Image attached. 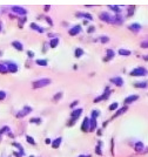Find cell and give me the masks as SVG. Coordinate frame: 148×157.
<instances>
[{
    "label": "cell",
    "instance_id": "cell-1",
    "mask_svg": "<svg viewBox=\"0 0 148 157\" xmlns=\"http://www.w3.org/2000/svg\"><path fill=\"white\" fill-rule=\"evenodd\" d=\"M51 80L49 79H41V80H38V81L33 82V88H42V87H46L51 83Z\"/></svg>",
    "mask_w": 148,
    "mask_h": 157
},
{
    "label": "cell",
    "instance_id": "cell-2",
    "mask_svg": "<svg viewBox=\"0 0 148 157\" xmlns=\"http://www.w3.org/2000/svg\"><path fill=\"white\" fill-rule=\"evenodd\" d=\"M130 75L133 76H146L147 75V70L142 67H137V68H134V69L130 72Z\"/></svg>",
    "mask_w": 148,
    "mask_h": 157
},
{
    "label": "cell",
    "instance_id": "cell-3",
    "mask_svg": "<svg viewBox=\"0 0 148 157\" xmlns=\"http://www.w3.org/2000/svg\"><path fill=\"white\" fill-rule=\"evenodd\" d=\"M112 15L111 14H108L107 12H102L100 14V19L102 21H106V22H112Z\"/></svg>",
    "mask_w": 148,
    "mask_h": 157
},
{
    "label": "cell",
    "instance_id": "cell-4",
    "mask_svg": "<svg viewBox=\"0 0 148 157\" xmlns=\"http://www.w3.org/2000/svg\"><path fill=\"white\" fill-rule=\"evenodd\" d=\"M12 11L15 12V13H18V14H26V10H24L23 7H19V6H13L12 7Z\"/></svg>",
    "mask_w": 148,
    "mask_h": 157
},
{
    "label": "cell",
    "instance_id": "cell-5",
    "mask_svg": "<svg viewBox=\"0 0 148 157\" xmlns=\"http://www.w3.org/2000/svg\"><path fill=\"white\" fill-rule=\"evenodd\" d=\"M111 82H113L114 84H116L119 87H121L124 84V80L121 77H113V79H111Z\"/></svg>",
    "mask_w": 148,
    "mask_h": 157
},
{
    "label": "cell",
    "instance_id": "cell-6",
    "mask_svg": "<svg viewBox=\"0 0 148 157\" xmlns=\"http://www.w3.org/2000/svg\"><path fill=\"white\" fill-rule=\"evenodd\" d=\"M81 129H82L83 131H88V129H89V118L88 117H86V118L83 120V123H82V126H81Z\"/></svg>",
    "mask_w": 148,
    "mask_h": 157
},
{
    "label": "cell",
    "instance_id": "cell-7",
    "mask_svg": "<svg viewBox=\"0 0 148 157\" xmlns=\"http://www.w3.org/2000/svg\"><path fill=\"white\" fill-rule=\"evenodd\" d=\"M82 114V109H75L74 111H72V114H71V116L73 120H75V118H78V117L80 116Z\"/></svg>",
    "mask_w": 148,
    "mask_h": 157
},
{
    "label": "cell",
    "instance_id": "cell-8",
    "mask_svg": "<svg viewBox=\"0 0 148 157\" xmlns=\"http://www.w3.org/2000/svg\"><path fill=\"white\" fill-rule=\"evenodd\" d=\"M122 17L121 15H115V17L112 18V23H116V25H120V23H122Z\"/></svg>",
    "mask_w": 148,
    "mask_h": 157
},
{
    "label": "cell",
    "instance_id": "cell-9",
    "mask_svg": "<svg viewBox=\"0 0 148 157\" xmlns=\"http://www.w3.org/2000/svg\"><path fill=\"white\" fill-rule=\"evenodd\" d=\"M80 32H81V27L80 26H74L72 29H69V34L71 35H77Z\"/></svg>",
    "mask_w": 148,
    "mask_h": 157
},
{
    "label": "cell",
    "instance_id": "cell-10",
    "mask_svg": "<svg viewBox=\"0 0 148 157\" xmlns=\"http://www.w3.org/2000/svg\"><path fill=\"white\" fill-rule=\"evenodd\" d=\"M137 99H139V96H137V95H130V96H128V97H126L125 103H132V102L136 101Z\"/></svg>",
    "mask_w": 148,
    "mask_h": 157
},
{
    "label": "cell",
    "instance_id": "cell-11",
    "mask_svg": "<svg viewBox=\"0 0 148 157\" xmlns=\"http://www.w3.org/2000/svg\"><path fill=\"white\" fill-rule=\"evenodd\" d=\"M96 127V121H95V117H92V118H89V130L91 131H93Z\"/></svg>",
    "mask_w": 148,
    "mask_h": 157
},
{
    "label": "cell",
    "instance_id": "cell-12",
    "mask_svg": "<svg viewBox=\"0 0 148 157\" xmlns=\"http://www.w3.org/2000/svg\"><path fill=\"white\" fill-rule=\"evenodd\" d=\"M7 69L10 70L11 73H17V70H18V67H17V64H15V63H8V67H7Z\"/></svg>",
    "mask_w": 148,
    "mask_h": 157
},
{
    "label": "cell",
    "instance_id": "cell-13",
    "mask_svg": "<svg viewBox=\"0 0 148 157\" xmlns=\"http://www.w3.org/2000/svg\"><path fill=\"white\" fill-rule=\"evenodd\" d=\"M13 47H14V48H17V49H18V51H23V49H24V46H23V45H21V42H19V41H13Z\"/></svg>",
    "mask_w": 148,
    "mask_h": 157
},
{
    "label": "cell",
    "instance_id": "cell-14",
    "mask_svg": "<svg viewBox=\"0 0 148 157\" xmlns=\"http://www.w3.org/2000/svg\"><path fill=\"white\" fill-rule=\"evenodd\" d=\"M30 111H31V108L30 107H26V108L24 109V111H21V113H19L18 114V117H24L25 115H26V114H28Z\"/></svg>",
    "mask_w": 148,
    "mask_h": 157
},
{
    "label": "cell",
    "instance_id": "cell-15",
    "mask_svg": "<svg viewBox=\"0 0 148 157\" xmlns=\"http://www.w3.org/2000/svg\"><path fill=\"white\" fill-rule=\"evenodd\" d=\"M134 86L136 88H146L148 86L147 82H137V83H134Z\"/></svg>",
    "mask_w": 148,
    "mask_h": 157
},
{
    "label": "cell",
    "instance_id": "cell-16",
    "mask_svg": "<svg viewBox=\"0 0 148 157\" xmlns=\"http://www.w3.org/2000/svg\"><path fill=\"white\" fill-rule=\"evenodd\" d=\"M59 43V39L58 38H55V39H52L51 40V42H49V46L52 47V48H54V47H57V45Z\"/></svg>",
    "mask_w": 148,
    "mask_h": 157
},
{
    "label": "cell",
    "instance_id": "cell-17",
    "mask_svg": "<svg viewBox=\"0 0 148 157\" xmlns=\"http://www.w3.org/2000/svg\"><path fill=\"white\" fill-rule=\"evenodd\" d=\"M130 29H133V31H140L141 29V26L139 25V23H132L129 26Z\"/></svg>",
    "mask_w": 148,
    "mask_h": 157
},
{
    "label": "cell",
    "instance_id": "cell-18",
    "mask_svg": "<svg viewBox=\"0 0 148 157\" xmlns=\"http://www.w3.org/2000/svg\"><path fill=\"white\" fill-rule=\"evenodd\" d=\"M60 143H61V138L59 137V138H57V140H55L53 143H52V147H53L54 149H57V148L60 146Z\"/></svg>",
    "mask_w": 148,
    "mask_h": 157
},
{
    "label": "cell",
    "instance_id": "cell-19",
    "mask_svg": "<svg viewBox=\"0 0 148 157\" xmlns=\"http://www.w3.org/2000/svg\"><path fill=\"white\" fill-rule=\"evenodd\" d=\"M79 15L82 17V18H87V19H89V20L93 19V17H92L91 14H87V13H81V12H80V13H78V17H79Z\"/></svg>",
    "mask_w": 148,
    "mask_h": 157
},
{
    "label": "cell",
    "instance_id": "cell-20",
    "mask_svg": "<svg viewBox=\"0 0 148 157\" xmlns=\"http://www.w3.org/2000/svg\"><path fill=\"white\" fill-rule=\"evenodd\" d=\"M142 149H143V144H142L141 142L136 143L135 144V150L136 151H142Z\"/></svg>",
    "mask_w": 148,
    "mask_h": 157
},
{
    "label": "cell",
    "instance_id": "cell-21",
    "mask_svg": "<svg viewBox=\"0 0 148 157\" xmlns=\"http://www.w3.org/2000/svg\"><path fill=\"white\" fill-rule=\"evenodd\" d=\"M8 69H7V67L5 66L4 63H0V73H7Z\"/></svg>",
    "mask_w": 148,
    "mask_h": 157
},
{
    "label": "cell",
    "instance_id": "cell-22",
    "mask_svg": "<svg viewBox=\"0 0 148 157\" xmlns=\"http://www.w3.org/2000/svg\"><path fill=\"white\" fill-rule=\"evenodd\" d=\"M31 27H32L33 29H36V31H38V32H40V33H42V32H44V28L38 27V25H35V23H32V25H31Z\"/></svg>",
    "mask_w": 148,
    "mask_h": 157
},
{
    "label": "cell",
    "instance_id": "cell-23",
    "mask_svg": "<svg viewBox=\"0 0 148 157\" xmlns=\"http://www.w3.org/2000/svg\"><path fill=\"white\" fill-rule=\"evenodd\" d=\"M126 110H127V107H124V108H121V109H120V110H119L118 113L114 115V117H116V116H119V115H121V114H124Z\"/></svg>",
    "mask_w": 148,
    "mask_h": 157
},
{
    "label": "cell",
    "instance_id": "cell-24",
    "mask_svg": "<svg viewBox=\"0 0 148 157\" xmlns=\"http://www.w3.org/2000/svg\"><path fill=\"white\" fill-rule=\"evenodd\" d=\"M82 54H83V51L81 49V48H78L77 51H75V56H77V58H79V56H81Z\"/></svg>",
    "mask_w": 148,
    "mask_h": 157
},
{
    "label": "cell",
    "instance_id": "cell-25",
    "mask_svg": "<svg viewBox=\"0 0 148 157\" xmlns=\"http://www.w3.org/2000/svg\"><path fill=\"white\" fill-rule=\"evenodd\" d=\"M119 54H121V55H129L130 52L127 51V49H120V51H119Z\"/></svg>",
    "mask_w": 148,
    "mask_h": 157
},
{
    "label": "cell",
    "instance_id": "cell-26",
    "mask_svg": "<svg viewBox=\"0 0 148 157\" xmlns=\"http://www.w3.org/2000/svg\"><path fill=\"white\" fill-rule=\"evenodd\" d=\"M36 63L40 64V66H46V64H47V61H46V60H36Z\"/></svg>",
    "mask_w": 148,
    "mask_h": 157
},
{
    "label": "cell",
    "instance_id": "cell-27",
    "mask_svg": "<svg viewBox=\"0 0 148 157\" xmlns=\"http://www.w3.org/2000/svg\"><path fill=\"white\" fill-rule=\"evenodd\" d=\"M109 7H111V8H112L113 11H115V12H120L121 11V8H120V7H119V6H109Z\"/></svg>",
    "mask_w": 148,
    "mask_h": 157
},
{
    "label": "cell",
    "instance_id": "cell-28",
    "mask_svg": "<svg viewBox=\"0 0 148 157\" xmlns=\"http://www.w3.org/2000/svg\"><path fill=\"white\" fill-rule=\"evenodd\" d=\"M116 108H118V103L115 102V103L111 105V107H109V110H114V109H116Z\"/></svg>",
    "mask_w": 148,
    "mask_h": 157
},
{
    "label": "cell",
    "instance_id": "cell-29",
    "mask_svg": "<svg viewBox=\"0 0 148 157\" xmlns=\"http://www.w3.org/2000/svg\"><path fill=\"white\" fill-rule=\"evenodd\" d=\"M107 54H108V58H113V55H114V52H113L112 49H108V51H107Z\"/></svg>",
    "mask_w": 148,
    "mask_h": 157
},
{
    "label": "cell",
    "instance_id": "cell-30",
    "mask_svg": "<svg viewBox=\"0 0 148 157\" xmlns=\"http://www.w3.org/2000/svg\"><path fill=\"white\" fill-rule=\"evenodd\" d=\"M5 97H6V94L4 93L2 90H0V101H1V100H4Z\"/></svg>",
    "mask_w": 148,
    "mask_h": 157
},
{
    "label": "cell",
    "instance_id": "cell-31",
    "mask_svg": "<svg viewBox=\"0 0 148 157\" xmlns=\"http://www.w3.org/2000/svg\"><path fill=\"white\" fill-rule=\"evenodd\" d=\"M134 8H135V7H134V6H130V8H129V12H128V15H132V14H133V11H134Z\"/></svg>",
    "mask_w": 148,
    "mask_h": 157
},
{
    "label": "cell",
    "instance_id": "cell-32",
    "mask_svg": "<svg viewBox=\"0 0 148 157\" xmlns=\"http://www.w3.org/2000/svg\"><path fill=\"white\" fill-rule=\"evenodd\" d=\"M26 138H27V141H28V142H30V143H32V144H34V140H33V138H32V137H31V136H27V137H26Z\"/></svg>",
    "mask_w": 148,
    "mask_h": 157
},
{
    "label": "cell",
    "instance_id": "cell-33",
    "mask_svg": "<svg viewBox=\"0 0 148 157\" xmlns=\"http://www.w3.org/2000/svg\"><path fill=\"white\" fill-rule=\"evenodd\" d=\"M40 123V120L39 118H33V120H31V123Z\"/></svg>",
    "mask_w": 148,
    "mask_h": 157
},
{
    "label": "cell",
    "instance_id": "cell-34",
    "mask_svg": "<svg viewBox=\"0 0 148 157\" xmlns=\"http://www.w3.org/2000/svg\"><path fill=\"white\" fill-rule=\"evenodd\" d=\"M8 130H10V128H8V127H5V128H2V130H1L0 133H6V131H8Z\"/></svg>",
    "mask_w": 148,
    "mask_h": 157
},
{
    "label": "cell",
    "instance_id": "cell-35",
    "mask_svg": "<svg viewBox=\"0 0 148 157\" xmlns=\"http://www.w3.org/2000/svg\"><path fill=\"white\" fill-rule=\"evenodd\" d=\"M96 154H99V155H101L102 152H101V149H100V146L96 147Z\"/></svg>",
    "mask_w": 148,
    "mask_h": 157
},
{
    "label": "cell",
    "instance_id": "cell-36",
    "mask_svg": "<svg viewBox=\"0 0 148 157\" xmlns=\"http://www.w3.org/2000/svg\"><path fill=\"white\" fill-rule=\"evenodd\" d=\"M61 96H62V94H61V93H59V94H58V95H57V96H55V97H54V100H58V99H59V97H61Z\"/></svg>",
    "mask_w": 148,
    "mask_h": 157
},
{
    "label": "cell",
    "instance_id": "cell-37",
    "mask_svg": "<svg viewBox=\"0 0 148 157\" xmlns=\"http://www.w3.org/2000/svg\"><path fill=\"white\" fill-rule=\"evenodd\" d=\"M101 41H102V42H107V41H108V38H101Z\"/></svg>",
    "mask_w": 148,
    "mask_h": 157
},
{
    "label": "cell",
    "instance_id": "cell-38",
    "mask_svg": "<svg viewBox=\"0 0 148 157\" xmlns=\"http://www.w3.org/2000/svg\"><path fill=\"white\" fill-rule=\"evenodd\" d=\"M33 55H34V54H33L32 52H28V56H33Z\"/></svg>",
    "mask_w": 148,
    "mask_h": 157
},
{
    "label": "cell",
    "instance_id": "cell-39",
    "mask_svg": "<svg viewBox=\"0 0 148 157\" xmlns=\"http://www.w3.org/2000/svg\"><path fill=\"white\" fill-rule=\"evenodd\" d=\"M93 31H94V28H93V27H91V28L88 29V32H93Z\"/></svg>",
    "mask_w": 148,
    "mask_h": 157
},
{
    "label": "cell",
    "instance_id": "cell-40",
    "mask_svg": "<svg viewBox=\"0 0 148 157\" xmlns=\"http://www.w3.org/2000/svg\"><path fill=\"white\" fill-rule=\"evenodd\" d=\"M79 157H91V156H89V155L88 156H86V155H81V156H79Z\"/></svg>",
    "mask_w": 148,
    "mask_h": 157
},
{
    "label": "cell",
    "instance_id": "cell-41",
    "mask_svg": "<svg viewBox=\"0 0 148 157\" xmlns=\"http://www.w3.org/2000/svg\"><path fill=\"white\" fill-rule=\"evenodd\" d=\"M145 60H148V56H145Z\"/></svg>",
    "mask_w": 148,
    "mask_h": 157
}]
</instances>
